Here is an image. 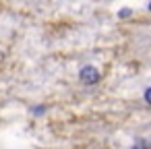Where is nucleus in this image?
Wrapping results in <instances>:
<instances>
[{
	"label": "nucleus",
	"mask_w": 151,
	"mask_h": 149,
	"mask_svg": "<svg viewBox=\"0 0 151 149\" xmlns=\"http://www.w3.org/2000/svg\"><path fill=\"white\" fill-rule=\"evenodd\" d=\"M99 79H101V73L97 71V66H93V64L81 66V71H79V81H81L83 85H95V83H99Z\"/></svg>",
	"instance_id": "nucleus-1"
},
{
	"label": "nucleus",
	"mask_w": 151,
	"mask_h": 149,
	"mask_svg": "<svg viewBox=\"0 0 151 149\" xmlns=\"http://www.w3.org/2000/svg\"><path fill=\"white\" fill-rule=\"evenodd\" d=\"M132 149H151V143L147 139H139V141H134Z\"/></svg>",
	"instance_id": "nucleus-2"
},
{
	"label": "nucleus",
	"mask_w": 151,
	"mask_h": 149,
	"mask_svg": "<svg viewBox=\"0 0 151 149\" xmlns=\"http://www.w3.org/2000/svg\"><path fill=\"white\" fill-rule=\"evenodd\" d=\"M143 101H145V104H151V87H145V91H143Z\"/></svg>",
	"instance_id": "nucleus-3"
},
{
	"label": "nucleus",
	"mask_w": 151,
	"mask_h": 149,
	"mask_svg": "<svg viewBox=\"0 0 151 149\" xmlns=\"http://www.w3.org/2000/svg\"><path fill=\"white\" fill-rule=\"evenodd\" d=\"M130 15V9H122V11H118V17H122V19H126Z\"/></svg>",
	"instance_id": "nucleus-4"
},
{
	"label": "nucleus",
	"mask_w": 151,
	"mask_h": 149,
	"mask_svg": "<svg viewBox=\"0 0 151 149\" xmlns=\"http://www.w3.org/2000/svg\"><path fill=\"white\" fill-rule=\"evenodd\" d=\"M46 112V106H37V108H33V114H44Z\"/></svg>",
	"instance_id": "nucleus-5"
}]
</instances>
